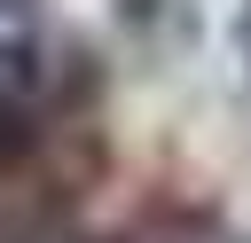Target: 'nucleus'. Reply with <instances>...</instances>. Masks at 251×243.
I'll use <instances>...</instances> for the list:
<instances>
[{
	"instance_id": "obj_3",
	"label": "nucleus",
	"mask_w": 251,
	"mask_h": 243,
	"mask_svg": "<svg viewBox=\"0 0 251 243\" xmlns=\"http://www.w3.org/2000/svg\"><path fill=\"white\" fill-rule=\"evenodd\" d=\"M235 39H243V63H251V0H243V24H235Z\"/></svg>"
},
{
	"instance_id": "obj_1",
	"label": "nucleus",
	"mask_w": 251,
	"mask_h": 243,
	"mask_svg": "<svg viewBox=\"0 0 251 243\" xmlns=\"http://www.w3.org/2000/svg\"><path fill=\"white\" fill-rule=\"evenodd\" d=\"M39 94H47V63L31 39H0V172L31 149L39 133Z\"/></svg>"
},
{
	"instance_id": "obj_2",
	"label": "nucleus",
	"mask_w": 251,
	"mask_h": 243,
	"mask_svg": "<svg viewBox=\"0 0 251 243\" xmlns=\"http://www.w3.org/2000/svg\"><path fill=\"white\" fill-rule=\"evenodd\" d=\"M31 16H39V0H0V39H16Z\"/></svg>"
}]
</instances>
